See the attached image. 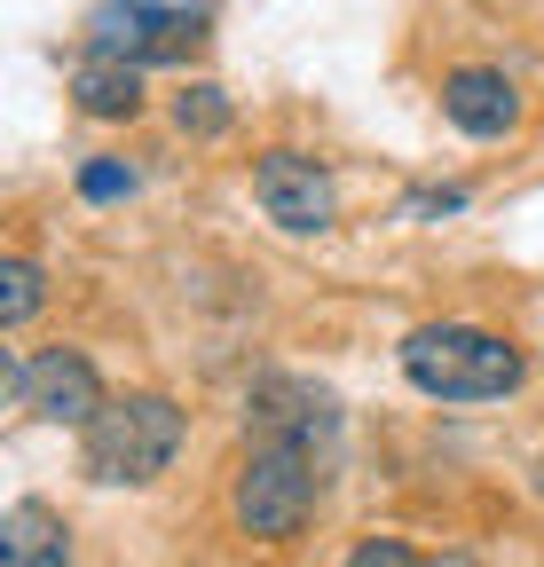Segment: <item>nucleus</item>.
<instances>
[{"instance_id": "obj_1", "label": "nucleus", "mask_w": 544, "mask_h": 567, "mask_svg": "<svg viewBox=\"0 0 544 567\" xmlns=\"http://www.w3.org/2000/svg\"><path fill=\"white\" fill-rule=\"evenodd\" d=\"M331 481H339V457H324V450L237 434V450L222 457V481H214V513L253 551H292L331 513Z\"/></svg>"}, {"instance_id": "obj_2", "label": "nucleus", "mask_w": 544, "mask_h": 567, "mask_svg": "<svg viewBox=\"0 0 544 567\" xmlns=\"http://www.w3.org/2000/svg\"><path fill=\"white\" fill-rule=\"evenodd\" d=\"M394 363L419 402L465 410V402H513L536 379V354L521 331L482 323V316H427L394 339Z\"/></svg>"}, {"instance_id": "obj_3", "label": "nucleus", "mask_w": 544, "mask_h": 567, "mask_svg": "<svg viewBox=\"0 0 544 567\" xmlns=\"http://www.w3.org/2000/svg\"><path fill=\"white\" fill-rule=\"evenodd\" d=\"M189 450V402L166 386H119L80 434V473L95 488H158Z\"/></svg>"}, {"instance_id": "obj_4", "label": "nucleus", "mask_w": 544, "mask_h": 567, "mask_svg": "<svg viewBox=\"0 0 544 567\" xmlns=\"http://www.w3.org/2000/svg\"><path fill=\"white\" fill-rule=\"evenodd\" d=\"M214 24H222L214 0H95L80 17V48L143 63V71H189L206 63Z\"/></svg>"}, {"instance_id": "obj_5", "label": "nucleus", "mask_w": 544, "mask_h": 567, "mask_svg": "<svg viewBox=\"0 0 544 567\" xmlns=\"http://www.w3.org/2000/svg\"><path fill=\"white\" fill-rule=\"evenodd\" d=\"M245 197L285 237H331L339 229V174L308 142H260L245 158Z\"/></svg>"}, {"instance_id": "obj_6", "label": "nucleus", "mask_w": 544, "mask_h": 567, "mask_svg": "<svg viewBox=\"0 0 544 567\" xmlns=\"http://www.w3.org/2000/svg\"><path fill=\"white\" fill-rule=\"evenodd\" d=\"M111 394H119V386L103 379V363H95L80 339L17 347V354H9V402H17L32 425H63V434H88L95 410H103Z\"/></svg>"}, {"instance_id": "obj_7", "label": "nucleus", "mask_w": 544, "mask_h": 567, "mask_svg": "<svg viewBox=\"0 0 544 567\" xmlns=\"http://www.w3.org/2000/svg\"><path fill=\"white\" fill-rule=\"evenodd\" d=\"M237 434L300 442V450L339 457L348 410H339V394H331L324 379H308V371H253V379H245V402H237Z\"/></svg>"}, {"instance_id": "obj_8", "label": "nucleus", "mask_w": 544, "mask_h": 567, "mask_svg": "<svg viewBox=\"0 0 544 567\" xmlns=\"http://www.w3.org/2000/svg\"><path fill=\"white\" fill-rule=\"evenodd\" d=\"M434 111H442V126L465 134V142H513V134L528 126L521 80H513L505 63H490V55L442 63V71H434Z\"/></svg>"}, {"instance_id": "obj_9", "label": "nucleus", "mask_w": 544, "mask_h": 567, "mask_svg": "<svg viewBox=\"0 0 544 567\" xmlns=\"http://www.w3.org/2000/svg\"><path fill=\"white\" fill-rule=\"evenodd\" d=\"M63 103H72L80 126H103V134H126V126H143V118L158 111L143 63L88 55V48H80V63H72V80H63Z\"/></svg>"}, {"instance_id": "obj_10", "label": "nucleus", "mask_w": 544, "mask_h": 567, "mask_svg": "<svg viewBox=\"0 0 544 567\" xmlns=\"http://www.w3.org/2000/svg\"><path fill=\"white\" fill-rule=\"evenodd\" d=\"M0 567H80V528L48 496H9L0 513Z\"/></svg>"}, {"instance_id": "obj_11", "label": "nucleus", "mask_w": 544, "mask_h": 567, "mask_svg": "<svg viewBox=\"0 0 544 567\" xmlns=\"http://www.w3.org/2000/svg\"><path fill=\"white\" fill-rule=\"evenodd\" d=\"M158 111H166V134L189 142V151H214V142L237 134V95L214 80V71H182L174 95H166Z\"/></svg>"}, {"instance_id": "obj_12", "label": "nucleus", "mask_w": 544, "mask_h": 567, "mask_svg": "<svg viewBox=\"0 0 544 567\" xmlns=\"http://www.w3.org/2000/svg\"><path fill=\"white\" fill-rule=\"evenodd\" d=\"M143 158H134V151H111V142H103V151H88V158H72V197L80 205H95V213H119V205H134V197H143Z\"/></svg>"}, {"instance_id": "obj_13", "label": "nucleus", "mask_w": 544, "mask_h": 567, "mask_svg": "<svg viewBox=\"0 0 544 567\" xmlns=\"http://www.w3.org/2000/svg\"><path fill=\"white\" fill-rule=\"evenodd\" d=\"M40 308H48V268H40V252L17 237L9 252H0V331L24 339V331L40 323Z\"/></svg>"}, {"instance_id": "obj_14", "label": "nucleus", "mask_w": 544, "mask_h": 567, "mask_svg": "<svg viewBox=\"0 0 544 567\" xmlns=\"http://www.w3.org/2000/svg\"><path fill=\"white\" fill-rule=\"evenodd\" d=\"M434 551H419L402 528H371V536H356L348 551H339V567H427Z\"/></svg>"}, {"instance_id": "obj_15", "label": "nucleus", "mask_w": 544, "mask_h": 567, "mask_svg": "<svg viewBox=\"0 0 544 567\" xmlns=\"http://www.w3.org/2000/svg\"><path fill=\"white\" fill-rule=\"evenodd\" d=\"M465 182H450V189H419L411 205H402V213H411V221H450V213H465Z\"/></svg>"}, {"instance_id": "obj_16", "label": "nucleus", "mask_w": 544, "mask_h": 567, "mask_svg": "<svg viewBox=\"0 0 544 567\" xmlns=\"http://www.w3.org/2000/svg\"><path fill=\"white\" fill-rule=\"evenodd\" d=\"M427 567H490V559H482V551H473V544H442V551H434Z\"/></svg>"}, {"instance_id": "obj_17", "label": "nucleus", "mask_w": 544, "mask_h": 567, "mask_svg": "<svg viewBox=\"0 0 544 567\" xmlns=\"http://www.w3.org/2000/svg\"><path fill=\"white\" fill-rule=\"evenodd\" d=\"M521 481H528V496H536V505H544V442L528 450V465H521Z\"/></svg>"}]
</instances>
